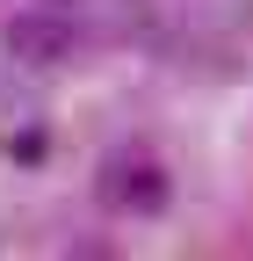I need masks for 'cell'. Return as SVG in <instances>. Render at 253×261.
Here are the masks:
<instances>
[{
  "label": "cell",
  "mask_w": 253,
  "mask_h": 261,
  "mask_svg": "<svg viewBox=\"0 0 253 261\" xmlns=\"http://www.w3.org/2000/svg\"><path fill=\"white\" fill-rule=\"evenodd\" d=\"M94 189H102V203L116 218H160L174 203V174H167V160L160 152H145V145H116L102 160V174H94Z\"/></svg>",
  "instance_id": "6da1fadb"
},
{
  "label": "cell",
  "mask_w": 253,
  "mask_h": 261,
  "mask_svg": "<svg viewBox=\"0 0 253 261\" xmlns=\"http://www.w3.org/2000/svg\"><path fill=\"white\" fill-rule=\"evenodd\" d=\"M73 44H80V29L58 15V8H44V0L8 22V51H15L22 65H58V58H73Z\"/></svg>",
  "instance_id": "7a4b0ae2"
},
{
  "label": "cell",
  "mask_w": 253,
  "mask_h": 261,
  "mask_svg": "<svg viewBox=\"0 0 253 261\" xmlns=\"http://www.w3.org/2000/svg\"><path fill=\"white\" fill-rule=\"evenodd\" d=\"M8 160H15V167H44V160H51V130L37 123V130H15V138H8Z\"/></svg>",
  "instance_id": "3957f363"
}]
</instances>
